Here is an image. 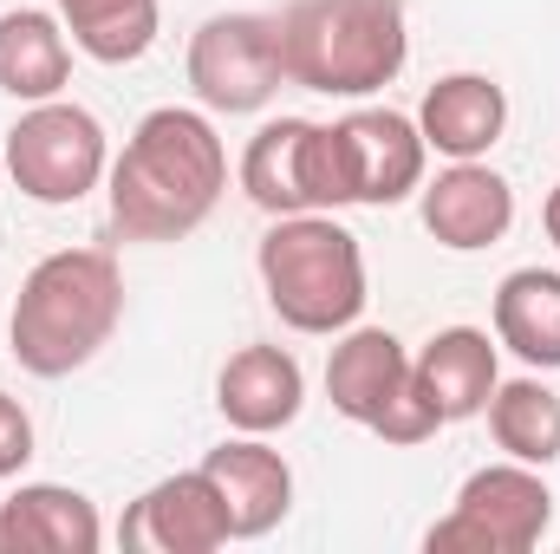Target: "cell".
<instances>
[{
  "label": "cell",
  "mask_w": 560,
  "mask_h": 554,
  "mask_svg": "<svg viewBox=\"0 0 560 554\" xmlns=\"http://www.w3.org/2000/svg\"><path fill=\"white\" fill-rule=\"evenodd\" d=\"M255 268L268 287V307L293 333H346L365 313V249L352 229H339L326 209L275 216V229L255 249Z\"/></svg>",
  "instance_id": "obj_4"
},
{
  "label": "cell",
  "mask_w": 560,
  "mask_h": 554,
  "mask_svg": "<svg viewBox=\"0 0 560 554\" xmlns=\"http://www.w3.org/2000/svg\"><path fill=\"white\" fill-rule=\"evenodd\" d=\"M541 222H548V242L560 249V183H555V196H548V209H541Z\"/></svg>",
  "instance_id": "obj_23"
},
{
  "label": "cell",
  "mask_w": 560,
  "mask_h": 554,
  "mask_svg": "<svg viewBox=\"0 0 560 554\" xmlns=\"http://www.w3.org/2000/svg\"><path fill=\"white\" fill-rule=\"evenodd\" d=\"M489 437H495L515 463L548 470V463H560V399L535 379V372L495 385V399H489Z\"/></svg>",
  "instance_id": "obj_21"
},
{
  "label": "cell",
  "mask_w": 560,
  "mask_h": 554,
  "mask_svg": "<svg viewBox=\"0 0 560 554\" xmlns=\"http://www.w3.org/2000/svg\"><path fill=\"white\" fill-rule=\"evenodd\" d=\"M33 463V417L13 392H0V476H20Z\"/></svg>",
  "instance_id": "obj_22"
},
{
  "label": "cell",
  "mask_w": 560,
  "mask_h": 554,
  "mask_svg": "<svg viewBox=\"0 0 560 554\" xmlns=\"http://www.w3.org/2000/svg\"><path fill=\"white\" fill-rule=\"evenodd\" d=\"M313 118H268L242 150V189L268 216H306L313 203Z\"/></svg>",
  "instance_id": "obj_17"
},
{
  "label": "cell",
  "mask_w": 560,
  "mask_h": 554,
  "mask_svg": "<svg viewBox=\"0 0 560 554\" xmlns=\"http://www.w3.org/2000/svg\"><path fill=\"white\" fill-rule=\"evenodd\" d=\"M189 92L202 112L248 118L287 85L280 59V20L268 13H215L189 33Z\"/></svg>",
  "instance_id": "obj_8"
},
{
  "label": "cell",
  "mask_w": 560,
  "mask_h": 554,
  "mask_svg": "<svg viewBox=\"0 0 560 554\" xmlns=\"http://www.w3.org/2000/svg\"><path fill=\"white\" fill-rule=\"evenodd\" d=\"M326 150H332V183H339V209L346 203H372L392 209L411 189H423V143L418 118L392 112V105H365L346 112L339 125H326Z\"/></svg>",
  "instance_id": "obj_9"
},
{
  "label": "cell",
  "mask_w": 560,
  "mask_h": 554,
  "mask_svg": "<svg viewBox=\"0 0 560 554\" xmlns=\"http://www.w3.org/2000/svg\"><path fill=\"white\" fill-rule=\"evenodd\" d=\"M72 79V46H66V20L39 13V7H13L0 13V92L20 105H46L59 99Z\"/></svg>",
  "instance_id": "obj_18"
},
{
  "label": "cell",
  "mask_w": 560,
  "mask_h": 554,
  "mask_svg": "<svg viewBox=\"0 0 560 554\" xmlns=\"http://www.w3.org/2000/svg\"><path fill=\"white\" fill-rule=\"evenodd\" d=\"M125 320V275L105 249H59L20 280L7 346L33 379H66L105 353Z\"/></svg>",
  "instance_id": "obj_2"
},
{
  "label": "cell",
  "mask_w": 560,
  "mask_h": 554,
  "mask_svg": "<svg viewBox=\"0 0 560 554\" xmlns=\"http://www.w3.org/2000/svg\"><path fill=\"white\" fill-rule=\"evenodd\" d=\"M105 170H112L105 125L72 99L26 105L20 125L7 131V176L20 183V196H33L46 209H66L79 196H92L105 183Z\"/></svg>",
  "instance_id": "obj_6"
},
{
  "label": "cell",
  "mask_w": 560,
  "mask_h": 554,
  "mask_svg": "<svg viewBox=\"0 0 560 554\" xmlns=\"http://www.w3.org/2000/svg\"><path fill=\"white\" fill-rule=\"evenodd\" d=\"M105 189H112V222L125 242L196 235L229 189V150L215 138L209 112L156 105L125 138L118 163L105 170Z\"/></svg>",
  "instance_id": "obj_1"
},
{
  "label": "cell",
  "mask_w": 560,
  "mask_h": 554,
  "mask_svg": "<svg viewBox=\"0 0 560 554\" xmlns=\"http://www.w3.org/2000/svg\"><path fill=\"white\" fill-rule=\"evenodd\" d=\"M411 379H418L423 405L436 412V424H463V417H482L502 372H495V346L482 326H443L418 359H411Z\"/></svg>",
  "instance_id": "obj_14"
},
{
  "label": "cell",
  "mask_w": 560,
  "mask_h": 554,
  "mask_svg": "<svg viewBox=\"0 0 560 554\" xmlns=\"http://www.w3.org/2000/svg\"><path fill=\"white\" fill-rule=\"evenodd\" d=\"M326 399L332 412L352 417L359 430L385 437V443H423L443 424L423 405L418 379H411V353L398 333L385 326H346L332 359H326Z\"/></svg>",
  "instance_id": "obj_5"
},
{
  "label": "cell",
  "mask_w": 560,
  "mask_h": 554,
  "mask_svg": "<svg viewBox=\"0 0 560 554\" xmlns=\"http://www.w3.org/2000/svg\"><path fill=\"white\" fill-rule=\"evenodd\" d=\"M105 542V522L92 496L66 483H20L0 503V554H92Z\"/></svg>",
  "instance_id": "obj_16"
},
{
  "label": "cell",
  "mask_w": 560,
  "mask_h": 554,
  "mask_svg": "<svg viewBox=\"0 0 560 554\" xmlns=\"http://www.w3.org/2000/svg\"><path fill=\"white\" fill-rule=\"evenodd\" d=\"M59 20L98 66H131L156 46V0H59Z\"/></svg>",
  "instance_id": "obj_20"
},
{
  "label": "cell",
  "mask_w": 560,
  "mask_h": 554,
  "mask_svg": "<svg viewBox=\"0 0 560 554\" xmlns=\"http://www.w3.org/2000/svg\"><path fill=\"white\" fill-rule=\"evenodd\" d=\"M495 339L528 372H555L560 366V275L555 268H515L495 287Z\"/></svg>",
  "instance_id": "obj_19"
},
{
  "label": "cell",
  "mask_w": 560,
  "mask_h": 554,
  "mask_svg": "<svg viewBox=\"0 0 560 554\" xmlns=\"http://www.w3.org/2000/svg\"><path fill=\"white\" fill-rule=\"evenodd\" d=\"M555 522V496L541 483L535 463H489L476 470L463 489H456V509L423 535L430 554H450V549H469V554H528L541 549Z\"/></svg>",
  "instance_id": "obj_7"
},
{
  "label": "cell",
  "mask_w": 560,
  "mask_h": 554,
  "mask_svg": "<svg viewBox=\"0 0 560 554\" xmlns=\"http://www.w3.org/2000/svg\"><path fill=\"white\" fill-rule=\"evenodd\" d=\"M215 405L229 417V430L275 437L306 405V372L287 346H242V353H229V366L215 379Z\"/></svg>",
  "instance_id": "obj_13"
},
{
  "label": "cell",
  "mask_w": 560,
  "mask_h": 554,
  "mask_svg": "<svg viewBox=\"0 0 560 554\" xmlns=\"http://www.w3.org/2000/svg\"><path fill=\"white\" fill-rule=\"evenodd\" d=\"M423 229L443 249H456V255L495 249L515 229V189H509V176H495L482 157L450 163L436 183H423Z\"/></svg>",
  "instance_id": "obj_12"
},
{
  "label": "cell",
  "mask_w": 560,
  "mask_h": 554,
  "mask_svg": "<svg viewBox=\"0 0 560 554\" xmlns=\"http://www.w3.org/2000/svg\"><path fill=\"white\" fill-rule=\"evenodd\" d=\"M118 542L125 549H150V554H215L235 535H229V509H222L215 483L202 470H183V476L150 483L125 509Z\"/></svg>",
  "instance_id": "obj_10"
},
{
  "label": "cell",
  "mask_w": 560,
  "mask_h": 554,
  "mask_svg": "<svg viewBox=\"0 0 560 554\" xmlns=\"http://www.w3.org/2000/svg\"><path fill=\"white\" fill-rule=\"evenodd\" d=\"M418 131L436 157L450 163H469V157H489L502 131H509V92L489 79V72H450L423 92Z\"/></svg>",
  "instance_id": "obj_15"
},
{
  "label": "cell",
  "mask_w": 560,
  "mask_h": 554,
  "mask_svg": "<svg viewBox=\"0 0 560 554\" xmlns=\"http://www.w3.org/2000/svg\"><path fill=\"white\" fill-rule=\"evenodd\" d=\"M280 59H287V85H306L326 99H372L411 59L405 7L398 0H293L280 13Z\"/></svg>",
  "instance_id": "obj_3"
},
{
  "label": "cell",
  "mask_w": 560,
  "mask_h": 554,
  "mask_svg": "<svg viewBox=\"0 0 560 554\" xmlns=\"http://www.w3.org/2000/svg\"><path fill=\"white\" fill-rule=\"evenodd\" d=\"M202 476L215 483L235 542L275 535L280 522H287V509H293V470H287V457L268 450L261 437H248V430L229 437L222 450H209V457H202Z\"/></svg>",
  "instance_id": "obj_11"
}]
</instances>
